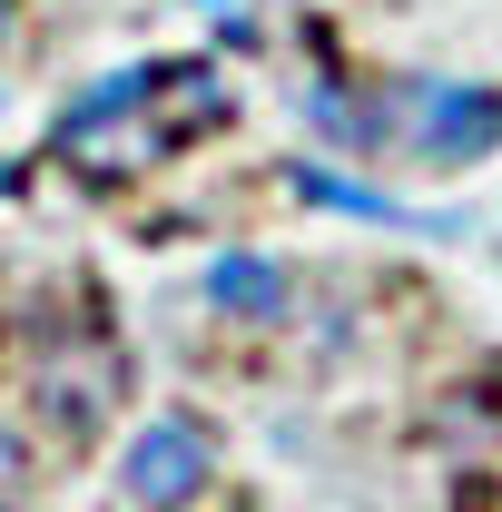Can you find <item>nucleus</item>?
<instances>
[{
	"instance_id": "obj_9",
	"label": "nucleus",
	"mask_w": 502,
	"mask_h": 512,
	"mask_svg": "<svg viewBox=\"0 0 502 512\" xmlns=\"http://www.w3.org/2000/svg\"><path fill=\"white\" fill-rule=\"evenodd\" d=\"M20 10H30V0H0V50L20 40Z\"/></svg>"
},
{
	"instance_id": "obj_3",
	"label": "nucleus",
	"mask_w": 502,
	"mask_h": 512,
	"mask_svg": "<svg viewBox=\"0 0 502 512\" xmlns=\"http://www.w3.org/2000/svg\"><path fill=\"white\" fill-rule=\"evenodd\" d=\"M217 473V434L197 414H148L119 444V503L128 512H188Z\"/></svg>"
},
{
	"instance_id": "obj_11",
	"label": "nucleus",
	"mask_w": 502,
	"mask_h": 512,
	"mask_svg": "<svg viewBox=\"0 0 502 512\" xmlns=\"http://www.w3.org/2000/svg\"><path fill=\"white\" fill-rule=\"evenodd\" d=\"M197 10H237V0H197Z\"/></svg>"
},
{
	"instance_id": "obj_10",
	"label": "nucleus",
	"mask_w": 502,
	"mask_h": 512,
	"mask_svg": "<svg viewBox=\"0 0 502 512\" xmlns=\"http://www.w3.org/2000/svg\"><path fill=\"white\" fill-rule=\"evenodd\" d=\"M20 178H30V168H20V158H0V197H20Z\"/></svg>"
},
{
	"instance_id": "obj_6",
	"label": "nucleus",
	"mask_w": 502,
	"mask_h": 512,
	"mask_svg": "<svg viewBox=\"0 0 502 512\" xmlns=\"http://www.w3.org/2000/svg\"><path fill=\"white\" fill-rule=\"evenodd\" d=\"M237 109V89H227V69L207 60V50H178V60H148V119L168 128V148H188L207 128H227Z\"/></svg>"
},
{
	"instance_id": "obj_5",
	"label": "nucleus",
	"mask_w": 502,
	"mask_h": 512,
	"mask_svg": "<svg viewBox=\"0 0 502 512\" xmlns=\"http://www.w3.org/2000/svg\"><path fill=\"white\" fill-rule=\"evenodd\" d=\"M197 296H207V316H227V325H286L296 316V266L256 256V247H227V256L197 266Z\"/></svg>"
},
{
	"instance_id": "obj_7",
	"label": "nucleus",
	"mask_w": 502,
	"mask_h": 512,
	"mask_svg": "<svg viewBox=\"0 0 502 512\" xmlns=\"http://www.w3.org/2000/svg\"><path fill=\"white\" fill-rule=\"evenodd\" d=\"M119 394V365L109 355H50L40 365V414H60V434H89Z\"/></svg>"
},
{
	"instance_id": "obj_8",
	"label": "nucleus",
	"mask_w": 502,
	"mask_h": 512,
	"mask_svg": "<svg viewBox=\"0 0 502 512\" xmlns=\"http://www.w3.org/2000/svg\"><path fill=\"white\" fill-rule=\"evenodd\" d=\"M30 503V434L20 424H0V512Z\"/></svg>"
},
{
	"instance_id": "obj_2",
	"label": "nucleus",
	"mask_w": 502,
	"mask_h": 512,
	"mask_svg": "<svg viewBox=\"0 0 502 512\" xmlns=\"http://www.w3.org/2000/svg\"><path fill=\"white\" fill-rule=\"evenodd\" d=\"M40 158H60L79 188H128V178H148L158 158H178L168 128L148 119V60L109 69V79H89V89H69L60 109H50Z\"/></svg>"
},
{
	"instance_id": "obj_1",
	"label": "nucleus",
	"mask_w": 502,
	"mask_h": 512,
	"mask_svg": "<svg viewBox=\"0 0 502 512\" xmlns=\"http://www.w3.org/2000/svg\"><path fill=\"white\" fill-rule=\"evenodd\" d=\"M384 138L414 178H463V168L502 158V79L384 69Z\"/></svg>"
},
{
	"instance_id": "obj_4",
	"label": "nucleus",
	"mask_w": 502,
	"mask_h": 512,
	"mask_svg": "<svg viewBox=\"0 0 502 512\" xmlns=\"http://www.w3.org/2000/svg\"><path fill=\"white\" fill-rule=\"evenodd\" d=\"M286 188L325 207V217H365V227H394V237H463V217H434V207H404L375 178H345L335 158H286Z\"/></svg>"
}]
</instances>
